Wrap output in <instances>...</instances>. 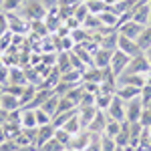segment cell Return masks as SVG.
Instances as JSON below:
<instances>
[{
  "label": "cell",
  "instance_id": "obj_1",
  "mask_svg": "<svg viewBox=\"0 0 151 151\" xmlns=\"http://www.w3.org/2000/svg\"><path fill=\"white\" fill-rule=\"evenodd\" d=\"M47 12H48L47 6L40 0H24L22 2V14L28 22H32V20H45Z\"/></svg>",
  "mask_w": 151,
  "mask_h": 151
},
{
  "label": "cell",
  "instance_id": "obj_2",
  "mask_svg": "<svg viewBox=\"0 0 151 151\" xmlns=\"http://www.w3.org/2000/svg\"><path fill=\"white\" fill-rule=\"evenodd\" d=\"M129 63H131V57H129V55H125L123 50L115 48V50H113V57H111L109 70L115 75L117 79H119V75H123V73L127 70V65H129Z\"/></svg>",
  "mask_w": 151,
  "mask_h": 151
},
{
  "label": "cell",
  "instance_id": "obj_3",
  "mask_svg": "<svg viewBox=\"0 0 151 151\" xmlns=\"http://www.w3.org/2000/svg\"><path fill=\"white\" fill-rule=\"evenodd\" d=\"M143 109H145V107H143L139 97L127 101V103H125V121H127V123H137V121L141 119Z\"/></svg>",
  "mask_w": 151,
  "mask_h": 151
},
{
  "label": "cell",
  "instance_id": "obj_4",
  "mask_svg": "<svg viewBox=\"0 0 151 151\" xmlns=\"http://www.w3.org/2000/svg\"><path fill=\"white\" fill-rule=\"evenodd\" d=\"M107 117L109 119H113V121H125V101L123 99H119L117 95H113V101H111V105L107 107Z\"/></svg>",
  "mask_w": 151,
  "mask_h": 151
},
{
  "label": "cell",
  "instance_id": "obj_5",
  "mask_svg": "<svg viewBox=\"0 0 151 151\" xmlns=\"http://www.w3.org/2000/svg\"><path fill=\"white\" fill-rule=\"evenodd\" d=\"M125 73H139V75H149L151 73V65L149 60H147V57L141 52V55H137V57L131 58V63L127 65V70Z\"/></svg>",
  "mask_w": 151,
  "mask_h": 151
},
{
  "label": "cell",
  "instance_id": "obj_6",
  "mask_svg": "<svg viewBox=\"0 0 151 151\" xmlns=\"http://www.w3.org/2000/svg\"><path fill=\"white\" fill-rule=\"evenodd\" d=\"M117 48H119V50H123L125 55H129L131 58L143 52V50L139 48V45H137V40L127 38V36H123V35H119V38H117Z\"/></svg>",
  "mask_w": 151,
  "mask_h": 151
},
{
  "label": "cell",
  "instance_id": "obj_7",
  "mask_svg": "<svg viewBox=\"0 0 151 151\" xmlns=\"http://www.w3.org/2000/svg\"><path fill=\"white\" fill-rule=\"evenodd\" d=\"M149 16H151V8H149L147 2H139L133 8V12H131V20L141 24V26H147L149 24Z\"/></svg>",
  "mask_w": 151,
  "mask_h": 151
},
{
  "label": "cell",
  "instance_id": "obj_8",
  "mask_svg": "<svg viewBox=\"0 0 151 151\" xmlns=\"http://www.w3.org/2000/svg\"><path fill=\"white\" fill-rule=\"evenodd\" d=\"M55 129H57V127H55L52 123L36 127V131H35V147H36V149H40L50 137H55Z\"/></svg>",
  "mask_w": 151,
  "mask_h": 151
},
{
  "label": "cell",
  "instance_id": "obj_9",
  "mask_svg": "<svg viewBox=\"0 0 151 151\" xmlns=\"http://www.w3.org/2000/svg\"><path fill=\"white\" fill-rule=\"evenodd\" d=\"M22 103H20V97H16V95H10V93H4L0 95V109L2 111H6V113H14L16 109H20Z\"/></svg>",
  "mask_w": 151,
  "mask_h": 151
},
{
  "label": "cell",
  "instance_id": "obj_10",
  "mask_svg": "<svg viewBox=\"0 0 151 151\" xmlns=\"http://www.w3.org/2000/svg\"><path fill=\"white\" fill-rule=\"evenodd\" d=\"M91 133L87 131V129H83V131H79L77 135H73L70 137V143L67 145V147H70V149H77V151H85L87 149V145L91 143Z\"/></svg>",
  "mask_w": 151,
  "mask_h": 151
},
{
  "label": "cell",
  "instance_id": "obj_11",
  "mask_svg": "<svg viewBox=\"0 0 151 151\" xmlns=\"http://www.w3.org/2000/svg\"><path fill=\"white\" fill-rule=\"evenodd\" d=\"M111 57H113V50L111 48H103L99 47L93 55V67H99V69H109L111 65Z\"/></svg>",
  "mask_w": 151,
  "mask_h": 151
},
{
  "label": "cell",
  "instance_id": "obj_12",
  "mask_svg": "<svg viewBox=\"0 0 151 151\" xmlns=\"http://www.w3.org/2000/svg\"><path fill=\"white\" fill-rule=\"evenodd\" d=\"M119 85H131V87H143L147 83V75H139V73H123L119 77Z\"/></svg>",
  "mask_w": 151,
  "mask_h": 151
},
{
  "label": "cell",
  "instance_id": "obj_13",
  "mask_svg": "<svg viewBox=\"0 0 151 151\" xmlns=\"http://www.w3.org/2000/svg\"><path fill=\"white\" fill-rule=\"evenodd\" d=\"M105 125H107V113L97 111V115L93 117V121L87 125V131H89V133H93V135H103Z\"/></svg>",
  "mask_w": 151,
  "mask_h": 151
},
{
  "label": "cell",
  "instance_id": "obj_14",
  "mask_svg": "<svg viewBox=\"0 0 151 151\" xmlns=\"http://www.w3.org/2000/svg\"><path fill=\"white\" fill-rule=\"evenodd\" d=\"M143 30V26L137 22H133V20H127V22L119 24V28H117V32L123 36H127V38H133V40H137V36H139V32Z\"/></svg>",
  "mask_w": 151,
  "mask_h": 151
},
{
  "label": "cell",
  "instance_id": "obj_15",
  "mask_svg": "<svg viewBox=\"0 0 151 151\" xmlns=\"http://www.w3.org/2000/svg\"><path fill=\"white\" fill-rule=\"evenodd\" d=\"M99 18H101L103 28H111V30H115L117 26H119V14H117L111 6H109L105 12H101V14H99Z\"/></svg>",
  "mask_w": 151,
  "mask_h": 151
},
{
  "label": "cell",
  "instance_id": "obj_16",
  "mask_svg": "<svg viewBox=\"0 0 151 151\" xmlns=\"http://www.w3.org/2000/svg\"><path fill=\"white\" fill-rule=\"evenodd\" d=\"M139 93H141V89L139 87H131V85H119L117 87V97L119 99H123L125 103L127 101H131V99H135V97H139Z\"/></svg>",
  "mask_w": 151,
  "mask_h": 151
},
{
  "label": "cell",
  "instance_id": "obj_17",
  "mask_svg": "<svg viewBox=\"0 0 151 151\" xmlns=\"http://www.w3.org/2000/svg\"><path fill=\"white\" fill-rule=\"evenodd\" d=\"M36 113L35 109H24L22 113H20V129H36Z\"/></svg>",
  "mask_w": 151,
  "mask_h": 151
},
{
  "label": "cell",
  "instance_id": "obj_18",
  "mask_svg": "<svg viewBox=\"0 0 151 151\" xmlns=\"http://www.w3.org/2000/svg\"><path fill=\"white\" fill-rule=\"evenodd\" d=\"M60 81L75 87V85H81L83 83V70L79 69H69L67 73H60Z\"/></svg>",
  "mask_w": 151,
  "mask_h": 151
},
{
  "label": "cell",
  "instance_id": "obj_19",
  "mask_svg": "<svg viewBox=\"0 0 151 151\" xmlns=\"http://www.w3.org/2000/svg\"><path fill=\"white\" fill-rule=\"evenodd\" d=\"M52 93H55L52 89H45V87H40V89H38V91L35 93L32 101L28 103V109H38V107L45 103V101H47V99H48V97H50Z\"/></svg>",
  "mask_w": 151,
  "mask_h": 151
},
{
  "label": "cell",
  "instance_id": "obj_20",
  "mask_svg": "<svg viewBox=\"0 0 151 151\" xmlns=\"http://www.w3.org/2000/svg\"><path fill=\"white\" fill-rule=\"evenodd\" d=\"M6 18H8V30H12V32H24L26 28H30V24H26L20 18H16L14 12H6Z\"/></svg>",
  "mask_w": 151,
  "mask_h": 151
},
{
  "label": "cell",
  "instance_id": "obj_21",
  "mask_svg": "<svg viewBox=\"0 0 151 151\" xmlns=\"http://www.w3.org/2000/svg\"><path fill=\"white\" fill-rule=\"evenodd\" d=\"M63 129H67L70 135H77L79 131H83V125H81V119H79V113H73V115L60 125Z\"/></svg>",
  "mask_w": 151,
  "mask_h": 151
},
{
  "label": "cell",
  "instance_id": "obj_22",
  "mask_svg": "<svg viewBox=\"0 0 151 151\" xmlns=\"http://www.w3.org/2000/svg\"><path fill=\"white\" fill-rule=\"evenodd\" d=\"M58 101H60V97H58L57 93H52L50 97H48L45 103L40 105V109L45 111V113H48V115L55 119V115H57V111H58Z\"/></svg>",
  "mask_w": 151,
  "mask_h": 151
},
{
  "label": "cell",
  "instance_id": "obj_23",
  "mask_svg": "<svg viewBox=\"0 0 151 151\" xmlns=\"http://www.w3.org/2000/svg\"><path fill=\"white\" fill-rule=\"evenodd\" d=\"M139 2H141V0H119L115 6H111V8H113L119 16H121V14H131L133 8H135Z\"/></svg>",
  "mask_w": 151,
  "mask_h": 151
},
{
  "label": "cell",
  "instance_id": "obj_24",
  "mask_svg": "<svg viewBox=\"0 0 151 151\" xmlns=\"http://www.w3.org/2000/svg\"><path fill=\"white\" fill-rule=\"evenodd\" d=\"M97 107H81V113H79V119H81V125H83V129H87V125L93 121V117L97 115Z\"/></svg>",
  "mask_w": 151,
  "mask_h": 151
},
{
  "label": "cell",
  "instance_id": "obj_25",
  "mask_svg": "<svg viewBox=\"0 0 151 151\" xmlns=\"http://www.w3.org/2000/svg\"><path fill=\"white\" fill-rule=\"evenodd\" d=\"M137 45H139L141 50H147V48L151 47V24L143 26V30H141L139 36H137Z\"/></svg>",
  "mask_w": 151,
  "mask_h": 151
},
{
  "label": "cell",
  "instance_id": "obj_26",
  "mask_svg": "<svg viewBox=\"0 0 151 151\" xmlns=\"http://www.w3.org/2000/svg\"><path fill=\"white\" fill-rule=\"evenodd\" d=\"M125 123V121H123ZM121 121H113V119H109L107 117V125H105V131H103V135H107V137H113L115 139L117 137V133L121 131V125H123Z\"/></svg>",
  "mask_w": 151,
  "mask_h": 151
},
{
  "label": "cell",
  "instance_id": "obj_27",
  "mask_svg": "<svg viewBox=\"0 0 151 151\" xmlns=\"http://www.w3.org/2000/svg\"><path fill=\"white\" fill-rule=\"evenodd\" d=\"M69 69H73V65H70V50H63V52L58 55V67H57V70H58V73H67Z\"/></svg>",
  "mask_w": 151,
  "mask_h": 151
},
{
  "label": "cell",
  "instance_id": "obj_28",
  "mask_svg": "<svg viewBox=\"0 0 151 151\" xmlns=\"http://www.w3.org/2000/svg\"><path fill=\"white\" fill-rule=\"evenodd\" d=\"M111 101H113V95H107V93L95 95V107L99 111H107V107L111 105Z\"/></svg>",
  "mask_w": 151,
  "mask_h": 151
},
{
  "label": "cell",
  "instance_id": "obj_29",
  "mask_svg": "<svg viewBox=\"0 0 151 151\" xmlns=\"http://www.w3.org/2000/svg\"><path fill=\"white\" fill-rule=\"evenodd\" d=\"M115 143H117V145H123V147H127V145H129V123H127V121L121 125V131L117 133Z\"/></svg>",
  "mask_w": 151,
  "mask_h": 151
},
{
  "label": "cell",
  "instance_id": "obj_30",
  "mask_svg": "<svg viewBox=\"0 0 151 151\" xmlns=\"http://www.w3.org/2000/svg\"><path fill=\"white\" fill-rule=\"evenodd\" d=\"M87 8H89L91 14H101V12H105L109 6L105 4L103 0H91V2H87Z\"/></svg>",
  "mask_w": 151,
  "mask_h": 151
},
{
  "label": "cell",
  "instance_id": "obj_31",
  "mask_svg": "<svg viewBox=\"0 0 151 151\" xmlns=\"http://www.w3.org/2000/svg\"><path fill=\"white\" fill-rule=\"evenodd\" d=\"M70 137H73V135H70L67 129H63V127H57V129H55V139H57L58 143H63L65 147L70 143Z\"/></svg>",
  "mask_w": 151,
  "mask_h": 151
},
{
  "label": "cell",
  "instance_id": "obj_32",
  "mask_svg": "<svg viewBox=\"0 0 151 151\" xmlns=\"http://www.w3.org/2000/svg\"><path fill=\"white\" fill-rule=\"evenodd\" d=\"M89 14H91V12H89V8H87V2H79V4L75 6V12H73V16H75V18H79L81 22L89 16Z\"/></svg>",
  "mask_w": 151,
  "mask_h": 151
},
{
  "label": "cell",
  "instance_id": "obj_33",
  "mask_svg": "<svg viewBox=\"0 0 151 151\" xmlns=\"http://www.w3.org/2000/svg\"><path fill=\"white\" fill-rule=\"evenodd\" d=\"M35 113H36V125H38V127H40V125H48V123H52V117L48 115V113H45L40 107L35 109Z\"/></svg>",
  "mask_w": 151,
  "mask_h": 151
},
{
  "label": "cell",
  "instance_id": "obj_34",
  "mask_svg": "<svg viewBox=\"0 0 151 151\" xmlns=\"http://www.w3.org/2000/svg\"><path fill=\"white\" fill-rule=\"evenodd\" d=\"M0 6L6 12H14L22 6V0H0Z\"/></svg>",
  "mask_w": 151,
  "mask_h": 151
},
{
  "label": "cell",
  "instance_id": "obj_35",
  "mask_svg": "<svg viewBox=\"0 0 151 151\" xmlns=\"http://www.w3.org/2000/svg\"><path fill=\"white\" fill-rule=\"evenodd\" d=\"M63 149H65V145H63V143H58L55 137H50V139L40 147V151H63Z\"/></svg>",
  "mask_w": 151,
  "mask_h": 151
},
{
  "label": "cell",
  "instance_id": "obj_36",
  "mask_svg": "<svg viewBox=\"0 0 151 151\" xmlns=\"http://www.w3.org/2000/svg\"><path fill=\"white\" fill-rule=\"evenodd\" d=\"M139 99H141V103H143V107H147V105H149V101H151V85H149V83H145V85L141 87Z\"/></svg>",
  "mask_w": 151,
  "mask_h": 151
},
{
  "label": "cell",
  "instance_id": "obj_37",
  "mask_svg": "<svg viewBox=\"0 0 151 151\" xmlns=\"http://www.w3.org/2000/svg\"><path fill=\"white\" fill-rule=\"evenodd\" d=\"M117 143L113 137H107V135H101V151H115Z\"/></svg>",
  "mask_w": 151,
  "mask_h": 151
},
{
  "label": "cell",
  "instance_id": "obj_38",
  "mask_svg": "<svg viewBox=\"0 0 151 151\" xmlns=\"http://www.w3.org/2000/svg\"><path fill=\"white\" fill-rule=\"evenodd\" d=\"M10 36H12V30H6L4 35L0 36V50H2V52L8 50V48L12 47V45H10Z\"/></svg>",
  "mask_w": 151,
  "mask_h": 151
},
{
  "label": "cell",
  "instance_id": "obj_39",
  "mask_svg": "<svg viewBox=\"0 0 151 151\" xmlns=\"http://www.w3.org/2000/svg\"><path fill=\"white\" fill-rule=\"evenodd\" d=\"M91 135H93V133H91ZM85 151H101V135H93V137H91V143L87 145Z\"/></svg>",
  "mask_w": 151,
  "mask_h": 151
},
{
  "label": "cell",
  "instance_id": "obj_40",
  "mask_svg": "<svg viewBox=\"0 0 151 151\" xmlns=\"http://www.w3.org/2000/svg\"><path fill=\"white\" fill-rule=\"evenodd\" d=\"M139 123L143 125V127H147L151 129V109H143V113H141V119H139Z\"/></svg>",
  "mask_w": 151,
  "mask_h": 151
},
{
  "label": "cell",
  "instance_id": "obj_41",
  "mask_svg": "<svg viewBox=\"0 0 151 151\" xmlns=\"http://www.w3.org/2000/svg\"><path fill=\"white\" fill-rule=\"evenodd\" d=\"M95 105V95H91V93H83V99H81V103H79V107H93Z\"/></svg>",
  "mask_w": 151,
  "mask_h": 151
},
{
  "label": "cell",
  "instance_id": "obj_42",
  "mask_svg": "<svg viewBox=\"0 0 151 151\" xmlns=\"http://www.w3.org/2000/svg\"><path fill=\"white\" fill-rule=\"evenodd\" d=\"M8 75H10V69H6V65L2 63V65H0V85L8 83Z\"/></svg>",
  "mask_w": 151,
  "mask_h": 151
},
{
  "label": "cell",
  "instance_id": "obj_43",
  "mask_svg": "<svg viewBox=\"0 0 151 151\" xmlns=\"http://www.w3.org/2000/svg\"><path fill=\"white\" fill-rule=\"evenodd\" d=\"M6 30H8V18H6V14H0V36Z\"/></svg>",
  "mask_w": 151,
  "mask_h": 151
},
{
  "label": "cell",
  "instance_id": "obj_44",
  "mask_svg": "<svg viewBox=\"0 0 151 151\" xmlns=\"http://www.w3.org/2000/svg\"><path fill=\"white\" fill-rule=\"evenodd\" d=\"M45 6H47V10H50V8H57L58 6V0H40Z\"/></svg>",
  "mask_w": 151,
  "mask_h": 151
},
{
  "label": "cell",
  "instance_id": "obj_45",
  "mask_svg": "<svg viewBox=\"0 0 151 151\" xmlns=\"http://www.w3.org/2000/svg\"><path fill=\"white\" fill-rule=\"evenodd\" d=\"M143 55L147 57V60H149V65H151V47L147 48V50H143Z\"/></svg>",
  "mask_w": 151,
  "mask_h": 151
},
{
  "label": "cell",
  "instance_id": "obj_46",
  "mask_svg": "<svg viewBox=\"0 0 151 151\" xmlns=\"http://www.w3.org/2000/svg\"><path fill=\"white\" fill-rule=\"evenodd\" d=\"M105 4H107V6H115L117 4V0H103Z\"/></svg>",
  "mask_w": 151,
  "mask_h": 151
},
{
  "label": "cell",
  "instance_id": "obj_47",
  "mask_svg": "<svg viewBox=\"0 0 151 151\" xmlns=\"http://www.w3.org/2000/svg\"><path fill=\"white\" fill-rule=\"evenodd\" d=\"M125 151H139V147H133V145H127V147H125Z\"/></svg>",
  "mask_w": 151,
  "mask_h": 151
},
{
  "label": "cell",
  "instance_id": "obj_48",
  "mask_svg": "<svg viewBox=\"0 0 151 151\" xmlns=\"http://www.w3.org/2000/svg\"><path fill=\"white\" fill-rule=\"evenodd\" d=\"M147 83H149V85H151V73H149V75H147Z\"/></svg>",
  "mask_w": 151,
  "mask_h": 151
},
{
  "label": "cell",
  "instance_id": "obj_49",
  "mask_svg": "<svg viewBox=\"0 0 151 151\" xmlns=\"http://www.w3.org/2000/svg\"><path fill=\"white\" fill-rule=\"evenodd\" d=\"M63 151H77V149H70V147H65Z\"/></svg>",
  "mask_w": 151,
  "mask_h": 151
},
{
  "label": "cell",
  "instance_id": "obj_50",
  "mask_svg": "<svg viewBox=\"0 0 151 151\" xmlns=\"http://www.w3.org/2000/svg\"><path fill=\"white\" fill-rule=\"evenodd\" d=\"M149 149H151V133H149Z\"/></svg>",
  "mask_w": 151,
  "mask_h": 151
},
{
  "label": "cell",
  "instance_id": "obj_51",
  "mask_svg": "<svg viewBox=\"0 0 151 151\" xmlns=\"http://www.w3.org/2000/svg\"><path fill=\"white\" fill-rule=\"evenodd\" d=\"M147 109H151V101H149V105H147Z\"/></svg>",
  "mask_w": 151,
  "mask_h": 151
},
{
  "label": "cell",
  "instance_id": "obj_52",
  "mask_svg": "<svg viewBox=\"0 0 151 151\" xmlns=\"http://www.w3.org/2000/svg\"><path fill=\"white\" fill-rule=\"evenodd\" d=\"M147 4H149V8H151V0H149V2H147Z\"/></svg>",
  "mask_w": 151,
  "mask_h": 151
},
{
  "label": "cell",
  "instance_id": "obj_53",
  "mask_svg": "<svg viewBox=\"0 0 151 151\" xmlns=\"http://www.w3.org/2000/svg\"><path fill=\"white\" fill-rule=\"evenodd\" d=\"M141 2H149V0H141Z\"/></svg>",
  "mask_w": 151,
  "mask_h": 151
},
{
  "label": "cell",
  "instance_id": "obj_54",
  "mask_svg": "<svg viewBox=\"0 0 151 151\" xmlns=\"http://www.w3.org/2000/svg\"><path fill=\"white\" fill-rule=\"evenodd\" d=\"M0 95H2V87H0Z\"/></svg>",
  "mask_w": 151,
  "mask_h": 151
},
{
  "label": "cell",
  "instance_id": "obj_55",
  "mask_svg": "<svg viewBox=\"0 0 151 151\" xmlns=\"http://www.w3.org/2000/svg\"><path fill=\"white\" fill-rule=\"evenodd\" d=\"M149 24H151V16H149Z\"/></svg>",
  "mask_w": 151,
  "mask_h": 151
},
{
  "label": "cell",
  "instance_id": "obj_56",
  "mask_svg": "<svg viewBox=\"0 0 151 151\" xmlns=\"http://www.w3.org/2000/svg\"><path fill=\"white\" fill-rule=\"evenodd\" d=\"M35 151H40V149H35Z\"/></svg>",
  "mask_w": 151,
  "mask_h": 151
},
{
  "label": "cell",
  "instance_id": "obj_57",
  "mask_svg": "<svg viewBox=\"0 0 151 151\" xmlns=\"http://www.w3.org/2000/svg\"><path fill=\"white\" fill-rule=\"evenodd\" d=\"M117 2H119V0H117Z\"/></svg>",
  "mask_w": 151,
  "mask_h": 151
},
{
  "label": "cell",
  "instance_id": "obj_58",
  "mask_svg": "<svg viewBox=\"0 0 151 151\" xmlns=\"http://www.w3.org/2000/svg\"><path fill=\"white\" fill-rule=\"evenodd\" d=\"M0 87H2V85H0Z\"/></svg>",
  "mask_w": 151,
  "mask_h": 151
}]
</instances>
